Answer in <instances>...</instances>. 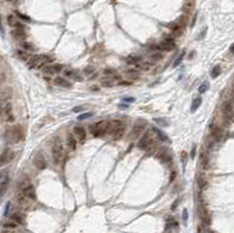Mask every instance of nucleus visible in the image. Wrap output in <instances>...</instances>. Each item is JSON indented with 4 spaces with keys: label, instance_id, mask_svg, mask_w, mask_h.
<instances>
[{
    "label": "nucleus",
    "instance_id": "nucleus-1",
    "mask_svg": "<svg viewBox=\"0 0 234 233\" xmlns=\"http://www.w3.org/2000/svg\"><path fill=\"white\" fill-rule=\"evenodd\" d=\"M53 61V57L49 55H32L30 59L27 61V65L29 68H43L46 65Z\"/></svg>",
    "mask_w": 234,
    "mask_h": 233
},
{
    "label": "nucleus",
    "instance_id": "nucleus-2",
    "mask_svg": "<svg viewBox=\"0 0 234 233\" xmlns=\"http://www.w3.org/2000/svg\"><path fill=\"white\" fill-rule=\"evenodd\" d=\"M5 138L8 143H19L24 139V130L20 125H15L6 130Z\"/></svg>",
    "mask_w": 234,
    "mask_h": 233
},
{
    "label": "nucleus",
    "instance_id": "nucleus-3",
    "mask_svg": "<svg viewBox=\"0 0 234 233\" xmlns=\"http://www.w3.org/2000/svg\"><path fill=\"white\" fill-rule=\"evenodd\" d=\"M110 129V122L108 121H98L96 123L90 125V131L94 137H102L105 134L109 133Z\"/></svg>",
    "mask_w": 234,
    "mask_h": 233
},
{
    "label": "nucleus",
    "instance_id": "nucleus-4",
    "mask_svg": "<svg viewBox=\"0 0 234 233\" xmlns=\"http://www.w3.org/2000/svg\"><path fill=\"white\" fill-rule=\"evenodd\" d=\"M125 133V125L121 121H112L110 122L109 134L114 139H121Z\"/></svg>",
    "mask_w": 234,
    "mask_h": 233
},
{
    "label": "nucleus",
    "instance_id": "nucleus-5",
    "mask_svg": "<svg viewBox=\"0 0 234 233\" xmlns=\"http://www.w3.org/2000/svg\"><path fill=\"white\" fill-rule=\"evenodd\" d=\"M19 190L22 192L25 196H27L29 199L35 200V198H36L35 189H34V186L32 185L30 180H29L28 178L24 179V180H21V182H20V184H19Z\"/></svg>",
    "mask_w": 234,
    "mask_h": 233
},
{
    "label": "nucleus",
    "instance_id": "nucleus-6",
    "mask_svg": "<svg viewBox=\"0 0 234 233\" xmlns=\"http://www.w3.org/2000/svg\"><path fill=\"white\" fill-rule=\"evenodd\" d=\"M63 155H65V148L62 145V142L60 138H56L55 143L52 147V156H53V161L55 164L61 163Z\"/></svg>",
    "mask_w": 234,
    "mask_h": 233
},
{
    "label": "nucleus",
    "instance_id": "nucleus-7",
    "mask_svg": "<svg viewBox=\"0 0 234 233\" xmlns=\"http://www.w3.org/2000/svg\"><path fill=\"white\" fill-rule=\"evenodd\" d=\"M0 115L6 122H13L14 115H13V108L10 102H5L0 106Z\"/></svg>",
    "mask_w": 234,
    "mask_h": 233
},
{
    "label": "nucleus",
    "instance_id": "nucleus-8",
    "mask_svg": "<svg viewBox=\"0 0 234 233\" xmlns=\"http://www.w3.org/2000/svg\"><path fill=\"white\" fill-rule=\"evenodd\" d=\"M155 144V142H153V139H152V135L151 133H145L144 135H143V137H140V139L138 141V144L137 147L140 149V150H148V149H150L152 145Z\"/></svg>",
    "mask_w": 234,
    "mask_h": 233
},
{
    "label": "nucleus",
    "instance_id": "nucleus-9",
    "mask_svg": "<svg viewBox=\"0 0 234 233\" xmlns=\"http://www.w3.org/2000/svg\"><path fill=\"white\" fill-rule=\"evenodd\" d=\"M144 129H145V123H143V122H137V123L134 125V128H132V130H131V133H130V135H129V138H130V139H137L138 137L142 136Z\"/></svg>",
    "mask_w": 234,
    "mask_h": 233
},
{
    "label": "nucleus",
    "instance_id": "nucleus-10",
    "mask_svg": "<svg viewBox=\"0 0 234 233\" xmlns=\"http://www.w3.org/2000/svg\"><path fill=\"white\" fill-rule=\"evenodd\" d=\"M222 115L227 121H231L234 117V108L231 102H225L222 106Z\"/></svg>",
    "mask_w": 234,
    "mask_h": 233
},
{
    "label": "nucleus",
    "instance_id": "nucleus-11",
    "mask_svg": "<svg viewBox=\"0 0 234 233\" xmlns=\"http://www.w3.org/2000/svg\"><path fill=\"white\" fill-rule=\"evenodd\" d=\"M63 69V66L60 65V63H53V65H46L42 70L45 74H49V75H54V74H57L60 71H62Z\"/></svg>",
    "mask_w": 234,
    "mask_h": 233
},
{
    "label": "nucleus",
    "instance_id": "nucleus-12",
    "mask_svg": "<svg viewBox=\"0 0 234 233\" xmlns=\"http://www.w3.org/2000/svg\"><path fill=\"white\" fill-rule=\"evenodd\" d=\"M158 48H159V52H171L176 48V43L171 39H166L158 43Z\"/></svg>",
    "mask_w": 234,
    "mask_h": 233
},
{
    "label": "nucleus",
    "instance_id": "nucleus-13",
    "mask_svg": "<svg viewBox=\"0 0 234 233\" xmlns=\"http://www.w3.org/2000/svg\"><path fill=\"white\" fill-rule=\"evenodd\" d=\"M16 202H18L19 205L21 207H24V208H28L30 206V204H32V199H29L27 196H25L21 191H19L16 193Z\"/></svg>",
    "mask_w": 234,
    "mask_h": 233
},
{
    "label": "nucleus",
    "instance_id": "nucleus-14",
    "mask_svg": "<svg viewBox=\"0 0 234 233\" xmlns=\"http://www.w3.org/2000/svg\"><path fill=\"white\" fill-rule=\"evenodd\" d=\"M198 211H199V217H200L201 221L204 223V225H209L211 217H209V213H208V211L206 210V207L204 205H200L199 208H198Z\"/></svg>",
    "mask_w": 234,
    "mask_h": 233
},
{
    "label": "nucleus",
    "instance_id": "nucleus-15",
    "mask_svg": "<svg viewBox=\"0 0 234 233\" xmlns=\"http://www.w3.org/2000/svg\"><path fill=\"white\" fill-rule=\"evenodd\" d=\"M157 157L164 164H170V162L172 161V157H171V155H170V152H169L167 149H162V150L158 151L157 152Z\"/></svg>",
    "mask_w": 234,
    "mask_h": 233
},
{
    "label": "nucleus",
    "instance_id": "nucleus-16",
    "mask_svg": "<svg viewBox=\"0 0 234 233\" xmlns=\"http://www.w3.org/2000/svg\"><path fill=\"white\" fill-rule=\"evenodd\" d=\"M34 165H35V167L36 169H39V170H43L46 166H47V162H46V158L43 157V155L42 153H38L35 157H34Z\"/></svg>",
    "mask_w": 234,
    "mask_h": 233
},
{
    "label": "nucleus",
    "instance_id": "nucleus-17",
    "mask_svg": "<svg viewBox=\"0 0 234 233\" xmlns=\"http://www.w3.org/2000/svg\"><path fill=\"white\" fill-rule=\"evenodd\" d=\"M7 24L13 28H24L22 22L19 20L18 16H15L13 14H10V15L7 16Z\"/></svg>",
    "mask_w": 234,
    "mask_h": 233
},
{
    "label": "nucleus",
    "instance_id": "nucleus-18",
    "mask_svg": "<svg viewBox=\"0 0 234 233\" xmlns=\"http://www.w3.org/2000/svg\"><path fill=\"white\" fill-rule=\"evenodd\" d=\"M73 133H74V136L77 137V139L81 141V142H83L87 137V131L83 127H75Z\"/></svg>",
    "mask_w": 234,
    "mask_h": 233
},
{
    "label": "nucleus",
    "instance_id": "nucleus-19",
    "mask_svg": "<svg viewBox=\"0 0 234 233\" xmlns=\"http://www.w3.org/2000/svg\"><path fill=\"white\" fill-rule=\"evenodd\" d=\"M11 35L15 40H24L26 38V33H25L24 28H13L11 32Z\"/></svg>",
    "mask_w": 234,
    "mask_h": 233
},
{
    "label": "nucleus",
    "instance_id": "nucleus-20",
    "mask_svg": "<svg viewBox=\"0 0 234 233\" xmlns=\"http://www.w3.org/2000/svg\"><path fill=\"white\" fill-rule=\"evenodd\" d=\"M65 73V76H67L68 79H71V80H75V81H79V82H81L83 79L82 76L76 71V70H70V69H67V70H65L63 71Z\"/></svg>",
    "mask_w": 234,
    "mask_h": 233
},
{
    "label": "nucleus",
    "instance_id": "nucleus-21",
    "mask_svg": "<svg viewBox=\"0 0 234 233\" xmlns=\"http://www.w3.org/2000/svg\"><path fill=\"white\" fill-rule=\"evenodd\" d=\"M54 83L57 87H62V88H70L71 87V82H69L67 79L62 77V76H57L54 79Z\"/></svg>",
    "mask_w": 234,
    "mask_h": 233
},
{
    "label": "nucleus",
    "instance_id": "nucleus-22",
    "mask_svg": "<svg viewBox=\"0 0 234 233\" xmlns=\"http://www.w3.org/2000/svg\"><path fill=\"white\" fill-rule=\"evenodd\" d=\"M200 166L203 170H207L209 167V156L207 152H201L200 155Z\"/></svg>",
    "mask_w": 234,
    "mask_h": 233
},
{
    "label": "nucleus",
    "instance_id": "nucleus-23",
    "mask_svg": "<svg viewBox=\"0 0 234 233\" xmlns=\"http://www.w3.org/2000/svg\"><path fill=\"white\" fill-rule=\"evenodd\" d=\"M12 158H13V152L10 150H6L0 156V165L7 164Z\"/></svg>",
    "mask_w": 234,
    "mask_h": 233
},
{
    "label": "nucleus",
    "instance_id": "nucleus-24",
    "mask_svg": "<svg viewBox=\"0 0 234 233\" xmlns=\"http://www.w3.org/2000/svg\"><path fill=\"white\" fill-rule=\"evenodd\" d=\"M67 145L70 150H75L77 147V139L73 134H68L67 135Z\"/></svg>",
    "mask_w": 234,
    "mask_h": 233
},
{
    "label": "nucleus",
    "instance_id": "nucleus-25",
    "mask_svg": "<svg viewBox=\"0 0 234 233\" xmlns=\"http://www.w3.org/2000/svg\"><path fill=\"white\" fill-rule=\"evenodd\" d=\"M152 131L156 134V136L159 138L162 142H165V143H169L170 142V139H169V137H167V135H166L165 133H163L160 129H158V128H152Z\"/></svg>",
    "mask_w": 234,
    "mask_h": 233
},
{
    "label": "nucleus",
    "instance_id": "nucleus-26",
    "mask_svg": "<svg viewBox=\"0 0 234 233\" xmlns=\"http://www.w3.org/2000/svg\"><path fill=\"white\" fill-rule=\"evenodd\" d=\"M125 74H126V76H128L130 80H136V79H138V77L140 76V71H139V69L138 68L128 69V70L125 71Z\"/></svg>",
    "mask_w": 234,
    "mask_h": 233
},
{
    "label": "nucleus",
    "instance_id": "nucleus-27",
    "mask_svg": "<svg viewBox=\"0 0 234 233\" xmlns=\"http://www.w3.org/2000/svg\"><path fill=\"white\" fill-rule=\"evenodd\" d=\"M152 66H153V62H151V61H143V60L138 65H136V67L138 69H143V70H149Z\"/></svg>",
    "mask_w": 234,
    "mask_h": 233
},
{
    "label": "nucleus",
    "instance_id": "nucleus-28",
    "mask_svg": "<svg viewBox=\"0 0 234 233\" xmlns=\"http://www.w3.org/2000/svg\"><path fill=\"white\" fill-rule=\"evenodd\" d=\"M11 219L15 221L16 224H19V225H25V217L22 216V214H20V213H14L11 216Z\"/></svg>",
    "mask_w": 234,
    "mask_h": 233
},
{
    "label": "nucleus",
    "instance_id": "nucleus-29",
    "mask_svg": "<svg viewBox=\"0 0 234 233\" xmlns=\"http://www.w3.org/2000/svg\"><path fill=\"white\" fill-rule=\"evenodd\" d=\"M142 61V57L140 56H138V55H130L128 59H126V62L128 63H130V65H138L139 62Z\"/></svg>",
    "mask_w": 234,
    "mask_h": 233
},
{
    "label": "nucleus",
    "instance_id": "nucleus-30",
    "mask_svg": "<svg viewBox=\"0 0 234 233\" xmlns=\"http://www.w3.org/2000/svg\"><path fill=\"white\" fill-rule=\"evenodd\" d=\"M16 54H18V56H19L21 60H24V61H26V62H27L28 60L30 59V56H32L30 53L27 52V51H25V49H24V51H18Z\"/></svg>",
    "mask_w": 234,
    "mask_h": 233
},
{
    "label": "nucleus",
    "instance_id": "nucleus-31",
    "mask_svg": "<svg viewBox=\"0 0 234 233\" xmlns=\"http://www.w3.org/2000/svg\"><path fill=\"white\" fill-rule=\"evenodd\" d=\"M18 225L19 224H16L15 221L13 220H8V221H5L4 224H2V226H4V229H10V230H15L16 227H18Z\"/></svg>",
    "mask_w": 234,
    "mask_h": 233
},
{
    "label": "nucleus",
    "instance_id": "nucleus-32",
    "mask_svg": "<svg viewBox=\"0 0 234 233\" xmlns=\"http://www.w3.org/2000/svg\"><path fill=\"white\" fill-rule=\"evenodd\" d=\"M12 96V90L10 88H7L6 90H4V93L1 94V102L5 103L7 102V100H10V97Z\"/></svg>",
    "mask_w": 234,
    "mask_h": 233
},
{
    "label": "nucleus",
    "instance_id": "nucleus-33",
    "mask_svg": "<svg viewBox=\"0 0 234 233\" xmlns=\"http://www.w3.org/2000/svg\"><path fill=\"white\" fill-rule=\"evenodd\" d=\"M201 102H203V101H201V98H200V97H195V98L193 100L192 104H191V110H192V112H194L195 110L201 106Z\"/></svg>",
    "mask_w": 234,
    "mask_h": 233
},
{
    "label": "nucleus",
    "instance_id": "nucleus-34",
    "mask_svg": "<svg viewBox=\"0 0 234 233\" xmlns=\"http://www.w3.org/2000/svg\"><path fill=\"white\" fill-rule=\"evenodd\" d=\"M101 84L103 86V87H112V86H115V80H112L111 77H105V79H102L101 80Z\"/></svg>",
    "mask_w": 234,
    "mask_h": 233
},
{
    "label": "nucleus",
    "instance_id": "nucleus-35",
    "mask_svg": "<svg viewBox=\"0 0 234 233\" xmlns=\"http://www.w3.org/2000/svg\"><path fill=\"white\" fill-rule=\"evenodd\" d=\"M164 57V55L162 54L160 52H152L151 54V61L152 62H156V61H159Z\"/></svg>",
    "mask_w": 234,
    "mask_h": 233
},
{
    "label": "nucleus",
    "instance_id": "nucleus-36",
    "mask_svg": "<svg viewBox=\"0 0 234 233\" xmlns=\"http://www.w3.org/2000/svg\"><path fill=\"white\" fill-rule=\"evenodd\" d=\"M220 73H221L220 66H215L214 68L212 69V71H211V77H212V79H217V77L220 75Z\"/></svg>",
    "mask_w": 234,
    "mask_h": 233
},
{
    "label": "nucleus",
    "instance_id": "nucleus-37",
    "mask_svg": "<svg viewBox=\"0 0 234 233\" xmlns=\"http://www.w3.org/2000/svg\"><path fill=\"white\" fill-rule=\"evenodd\" d=\"M21 46H22V48H24L25 51H27V52H33V51H34V46H33L30 42H22Z\"/></svg>",
    "mask_w": 234,
    "mask_h": 233
},
{
    "label": "nucleus",
    "instance_id": "nucleus-38",
    "mask_svg": "<svg viewBox=\"0 0 234 233\" xmlns=\"http://www.w3.org/2000/svg\"><path fill=\"white\" fill-rule=\"evenodd\" d=\"M95 71V68L93 67V66H89V67H87V68L84 69V74L87 75V76H89V75H91Z\"/></svg>",
    "mask_w": 234,
    "mask_h": 233
},
{
    "label": "nucleus",
    "instance_id": "nucleus-39",
    "mask_svg": "<svg viewBox=\"0 0 234 233\" xmlns=\"http://www.w3.org/2000/svg\"><path fill=\"white\" fill-rule=\"evenodd\" d=\"M198 233H213V232H212L211 230H208L207 227H205V226L201 225V226L198 227Z\"/></svg>",
    "mask_w": 234,
    "mask_h": 233
},
{
    "label": "nucleus",
    "instance_id": "nucleus-40",
    "mask_svg": "<svg viewBox=\"0 0 234 233\" xmlns=\"http://www.w3.org/2000/svg\"><path fill=\"white\" fill-rule=\"evenodd\" d=\"M207 88H208V83L204 82L201 86H200V87H199V93H201V94H203V93H205Z\"/></svg>",
    "mask_w": 234,
    "mask_h": 233
},
{
    "label": "nucleus",
    "instance_id": "nucleus-41",
    "mask_svg": "<svg viewBox=\"0 0 234 233\" xmlns=\"http://www.w3.org/2000/svg\"><path fill=\"white\" fill-rule=\"evenodd\" d=\"M94 114L93 112H85V114H82V115H80L79 116V120H85V118H89V117H91Z\"/></svg>",
    "mask_w": 234,
    "mask_h": 233
},
{
    "label": "nucleus",
    "instance_id": "nucleus-42",
    "mask_svg": "<svg viewBox=\"0 0 234 233\" xmlns=\"http://www.w3.org/2000/svg\"><path fill=\"white\" fill-rule=\"evenodd\" d=\"M16 15H18L19 19H22V20H25V21H29V20H30V19H29L28 16H26L25 14H21V13H19V12L16 13Z\"/></svg>",
    "mask_w": 234,
    "mask_h": 233
},
{
    "label": "nucleus",
    "instance_id": "nucleus-43",
    "mask_svg": "<svg viewBox=\"0 0 234 233\" xmlns=\"http://www.w3.org/2000/svg\"><path fill=\"white\" fill-rule=\"evenodd\" d=\"M183 57H184V53H183V54L180 55V56H179L178 59H177V60H176V62H175V63H173V67H177V66H178L179 63H180V62H181V61H183Z\"/></svg>",
    "mask_w": 234,
    "mask_h": 233
},
{
    "label": "nucleus",
    "instance_id": "nucleus-44",
    "mask_svg": "<svg viewBox=\"0 0 234 233\" xmlns=\"http://www.w3.org/2000/svg\"><path fill=\"white\" fill-rule=\"evenodd\" d=\"M183 220H184V224H186V221H187V210L186 208L183 210Z\"/></svg>",
    "mask_w": 234,
    "mask_h": 233
},
{
    "label": "nucleus",
    "instance_id": "nucleus-45",
    "mask_svg": "<svg viewBox=\"0 0 234 233\" xmlns=\"http://www.w3.org/2000/svg\"><path fill=\"white\" fill-rule=\"evenodd\" d=\"M156 122H158L159 124H162V125H167V122H165V121H163V120H158V118H156Z\"/></svg>",
    "mask_w": 234,
    "mask_h": 233
},
{
    "label": "nucleus",
    "instance_id": "nucleus-46",
    "mask_svg": "<svg viewBox=\"0 0 234 233\" xmlns=\"http://www.w3.org/2000/svg\"><path fill=\"white\" fill-rule=\"evenodd\" d=\"M0 233H15L14 232V230H10V229H5V230H2Z\"/></svg>",
    "mask_w": 234,
    "mask_h": 233
},
{
    "label": "nucleus",
    "instance_id": "nucleus-47",
    "mask_svg": "<svg viewBox=\"0 0 234 233\" xmlns=\"http://www.w3.org/2000/svg\"><path fill=\"white\" fill-rule=\"evenodd\" d=\"M176 178V171H173L172 173H171V176H170V182H173Z\"/></svg>",
    "mask_w": 234,
    "mask_h": 233
},
{
    "label": "nucleus",
    "instance_id": "nucleus-48",
    "mask_svg": "<svg viewBox=\"0 0 234 233\" xmlns=\"http://www.w3.org/2000/svg\"><path fill=\"white\" fill-rule=\"evenodd\" d=\"M230 53L232 55H234V43H232L231 47H230Z\"/></svg>",
    "mask_w": 234,
    "mask_h": 233
},
{
    "label": "nucleus",
    "instance_id": "nucleus-49",
    "mask_svg": "<svg viewBox=\"0 0 234 233\" xmlns=\"http://www.w3.org/2000/svg\"><path fill=\"white\" fill-rule=\"evenodd\" d=\"M194 156H195V147H193L192 151H191V157L194 158Z\"/></svg>",
    "mask_w": 234,
    "mask_h": 233
},
{
    "label": "nucleus",
    "instance_id": "nucleus-50",
    "mask_svg": "<svg viewBox=\"0 0 234 233\" xmlns=\"http://www.w3.org/2000/svg\"><path fill=\"white\" fill-rule=\"evenodd\" d=\"M81 110H82V108H81V107H79V108H77V107H76V108H74V111H75V112H77V111H81Z\"/></svg>",
    "mask_w": 234,
    "mask_h": 233
},
{
    "label": "nucleus",
    "instance_id": "nucleus-51",
    "mask_svg": "<svg viewBox=\"0 0 234 233\" xmlns=\"http://www.w3.org/2000/svg\"><path fill=\"white\" fill-rule=\"evenodd\" d=\"M6 1H8V2H11V4H15L18 0H6Z\"/></svg>",
    "mask_w": 234,
    "mask_h": 233
}]
</instances>
